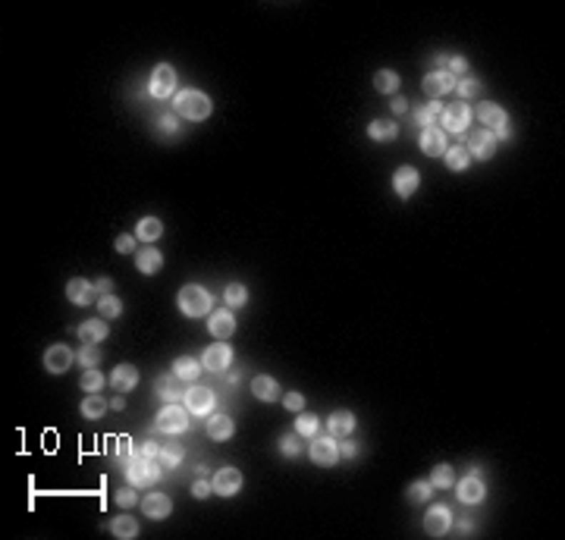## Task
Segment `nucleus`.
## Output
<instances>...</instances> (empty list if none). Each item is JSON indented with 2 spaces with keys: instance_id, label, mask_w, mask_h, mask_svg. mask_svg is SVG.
<instances>
[{
  "instance_id": "obj_39",
  "label": "nucleus",
  "mask_w": 565,
  "mask_h": 540,
  "mask_svg": "<svg viewBox=\"0 0 565 540\" xmlns=\"http://www.w3.org/2000/svg\"><path fill=\"white\" fill-rule=\"evenodd\" d=\"M98 314L104 317V321H116V317L123 314V301H119L114 292H110V296H98Z\"/></svg>"
},
{
  "instance_id": "obj_45",
  "label": "nucleus",
  "mask_w": 565,
  "mask_h": 540,
  "mask_svg": "<svg viewBox=\"0 0 565 540\" xmlns=\"http://www.w3.org/2000/svg\"><path fill=\"white\" fill-rule=\"evenodd\" d=\"M280 452H283V456H289V459L301 456V436L299 434H283L280 436Z\"/></svg>"
},
{
  "instance_id": "obj_41",
  "label": "nucleus",
  "mask_w": 565,
  "mask_h": 540,
  "mask_svg": "<svg viewBox=\"0 0 565 540\" xmlns=\"http://www.w3.org/2000/svg\"><path fill=\"white\" fill-rule=\"evenodd\" d=\"M456 91L461 94V101H471L484 91V82L474 79V76H461V79H456Z\"/></svg>"
},
{
  "instance_id": "obj_31",
  "label": "nucleus",
  "mask_w": 565,
  "mask_h": 540,
  "mask_svg": "<svg viewBox=\"0 0 565 540\" xmlns=\"http://www.w3.org/2000/svg\"><path fill=\"white\" fill-rule=\"evenodd\" d=\"M110 534L119 537V540H135L141 534V528H139V521H135L132 515H116V519L110 521Z\"/></svg>"
},
{
  "instance_id": "obj_14",
  "label": "nucleus",
  "mask_w": 565,
  "mask_h": 540,
  "mask_svg": "<svg viewBox=\"0 0 565 540\" xmlns=\"http://www.w3.org/2000/svg\"><path fill=\"white\" fill-rule=\"evenodd\" d=\"M456 487V494H459V503H465V506H477V503H484L487 499V484H484L477 474L471 471V474H465L459 484H452Z\"/></svg>"
},
{
  "instance_id": "obj_44",
  "label": "nucleus",
  "mask_w": 565,
  "mask_h": 540,
  "mask_svg": "<svg viewBox=\"0 0 565 540\" xmlns=\"http://www.w3.org/2000/svg\"><path fill=\"white\" fill-rule=\"evenodd\" d=\"M76 361L82 364V371H85V368H98V364H101V349L82 343V349L76 352Z\"/></svg>"
},
{
  "instance_id": "obj_23",
  "label": "nucleus",
  "mask_w": 565,
  "mask_h": 540,
  "mask_svg": "<svg viewBox=\"0 0 565 540\" xmlns=\"http://www.w3.org/2000/svg\"><path fill=\"white\" fill-rule=\"evenodd\" d=\"M94 296H98V289H94V283L85 280V276H73V280L66 283V299L73 301V305H79V308L91 305Z\"/></svg>"
},
{
  "instance_id": "obj_38",
  "label": "nucleus",
  "mask_w": 565,
  "mask_h": 540,
  "mask_svg": "<svg viewBox=\"0 0 565 540\" xmlns=\"http://www.w3.org/2000/svg\"><path fill=\"white\" fill-rule=\"evenodd\" d=\"M79 386H82L85 396H94V393L104 390L107 380H104V374H101L98 368H85V371H82V380H79Z\"/></svg>"
},
{
  "instance_id": "obj_21",
  "label": "nucleus",
  "mask_w": 565,
  "mask_h": 540,
  "mask_svg": "<svg viewBox=\"0 0 565 540\" xmlns=\"http://www.w3.org/2000/svg\"><path fill=\"white\" fill-rule=\"evenodd\" d=\"M139 380H141V374H139V368L135 364H116L114 371H110V386H114L116 393H132L135 386H139Z\"/></svg>"
},
{
  "instance_id": "obj_11",
  "label": "nucleus",
  "mask_w": 565,
  "mask_h": 540,
  "mask_svg": "<svg viewBox=\"0 0 565 540\" xmlns=\"http://www.w3.org/2000/svg\"><path fill=\"white\" fill-rule=\"evenodd\" d=\"M73 361H76V352L69 346H63V343L47 346V352H44V371L47 374H66V371L73 368Z\"/></svg>"
},
{
  "instance_id": "obj_20",
  "label": "nucleus",
  "mask_w": 565,
  "mask_h": 540,
  "mask_svg": "<svg viewBox=\"0 0 565 540\" xmlns=\"http://www.w3.org/2000/svg\"><path fill=\"white\" fill-rule=\"evenodd\" d=\"M214 494L217 496H236L239 490H242V471L239 468H233V465H226V468H220L217 474H214Z\"/></svg>"
},
{
  "instance_id": "obj_49",
  "label": "nucleus",
  "mask_w": 565,
  "mask_h": 540,
  "mask_svg": "<svg viewBox=\"0 0 565 540\" xmlns=\"http://www.w3.org/2000/svg\"><path fill=\"white\" fill-rule=\"evenodd\" d=\"M283 405H286L289 411H296V415H299V411H305V396L292 390V393H286V396H283Z\"/></svg>"
},
{
  "instance_id": "obj_25",
  "label": "nucleus",
  "mask_w": 565,
  "mask_h": 540,
  "mask_svg": "<svg viewBox=\"0 0 565 540\" xmlns=\"http://www.w3.org/2000/svg\"><path fill=\"white\" fill-rule=\"evenodd\" d=\"M182 384H186V380H179V377L170 371V374L157 377L154 393L161 396V399H166V402H182V399H186V390H182Z\"/></svg>"
},
{
  "instance_id": "obj_26",
  "label": "nucleus",
  "mask_w": 565,
  "mask_h": 540,
  "mask_svg": "<svg viewBox=\"0 0 565 540\" xmlns=\"http://www.w3.org/2000/svg\"><path fill=\"white\" fill-rule=\"evenodd\" d=\"M251 393L258 396L261 402H276V399H283V390H280V384H276L270 374H258L251 380Z\"/></svg>"
},
{
  "instance_id": "obj_4",
  "label": "nucleus",
  "mask_w": 565,
  "mask_h": 540,
  "mask_svg": "<svg viewBox=\"0 0 565 540\" xmlns=\"http://www.w3.org/2000/svg\"><path fill=\"white\" fill-rule=\"evenodd\" d=\"M474 116L481 120V129H490L496 135V141H506L512 129H509V114L499 104H493V101H484L481 107L474 110Z\"/></svg>"
},
{
  "instance_id": "obj_33",
  "label": "nucleus",
  "mask_w": 565,
  "mask_h": 540,
  "mask_svg": "<svg viewBox=\"0 0 565 540\" xmlns=\"http://www.w3.org/2000/svg\"><path fill=\"white\" fill-rule=\"evenodd\" d=\"M368 135L374 141H393L399 135V123L396 120H371L368 123Z\"/></svg>"
},
{
  "instance_id": "obj_42",
  "label": "nucleus",
  "mask_w": 565,
  "mask_h": 540,
  "mask_svg": "<svg viewBox=\"0 0 565 540\" xmlns=\"http://www.w3.org/2000/svg\"><path fill=\"white\" fill-rule=\"evenodd\" d=\"M224 301H226V308H242L245 301H249V289H245V283H229L224 289Z\"/></svg>"
},
{
  "instance_id": "obj_9",
  "label": "nucleus",
  "mask_w": 565,
  "mask_h": 540,
  "mask_svg": "<svg viewBox=\"0 0 565 540\" xmlns=\"http://www.w3.org/2000/svg\"><path fill=\"white\" fill-rule=\"evenodd\" d=\"M461 145L468 148V154H471V161L477 157V161H490L493 154H496V135H493L490 129H474V132H468L465 135V141Z\"/></svg>"
},
{
  "instance_id": "obj_57",
  "label": "nucleus",
  "mask_w": 565,
  "mask_h": 540,
  "mask_svg": "<svg viewBox=\"0 0 565 540\" xmlns=\"http://www.w3.org/2000/svg\"><path fill=\"white\" fill-rule=\"evenodd\" d=\"M110 409H114V411H123V409H126V399H123V396H114V399H110Z\"/></svg>"
},
{
  "instance_id": "obj_55",
  "label": "nucleus",
  "mask_w": 565,
  "mask_h": 540,
  "mask_svg": "<svg viewBox=\"0 0 565 540\" xmlns=\"http://www.w3.org/2000/svg\"><path fill=\"white\" fill-rule=\"evenodd\" d=\"M141 456H148V459H157V456H161V446H157V443L154 440H148V443H141Z\"/></svg>"
},
{
  "instance_id": "obj_3",
  "label": "nucleus",
  "mask_w": 565,
  "mask_h": 540,
  "mask_svg": "<svg viewBox=\"0 0 565 540\" xmlns=\"http://www.w3.org/2000/svg\"><path fill=\"white\" fill-rule=\"evenodd\" d=\"M164 474V465L157 459H148V456H132L126 459V478H129L132 487H151L157 478Z\"/></svg>"
},
{
  "instance_id": "obj_16",
  "label": "nucleus",
  "mask_w": 565,
  "mask_h": 540,
  "mask_svg": "<svg viewBox=\"0 0 565 540\" xmlns=\"http://www.w3.org/2000/svg\"><path fill=\"white\" fill-rule=\"evenodd\" d=\"M421 154L424 157H443L449 148V135L440 129V126H427V129H421Z\"/></svg>"
},
{
  "instance_id": "obj_37",
  "label": "nucleus",
  "mask_w": 565,
  "mask_h": 540,
  "mask_svg": "<svg viewBox=\"0 0 565 540\" xmlns=\"http://www.w3.org/2000/svg\"><path fill=\"white\" fill-rule=\"evenodd\" d=\"M434 484V490H449L452 484H456V468H452L449 462H440V465H434V471H431V478H427Z\"/></svg>"
},
{
  "instance_id": "obj_15",
  "label": "nucleus",
  "mask_w": 565,
  "mask_h": 540,
  "mask_svg": "<svg viewBox=\"0 0 565 540\" xmlns=\"http://www.w3.org/2000/svg\"><path fill=\"white\" fill-rule=\"evenodd\" d=\"M421 89H424L427 101H440V94L456 91V76H449L446 69H434V73H427V76H424Z\"/></svg>"
},
{
  "instance_id": "obj_5",
  "label": "nucleus",
  "mask_w": 565,
  "mask_h": 540,
  "mask_svg": "<svg viewBox=\"0 0 565 540\" xmlns=\"http://www.w3.org/2000/svg\"><path fill=\"white\" fill-rule=\"evenodd\" d=\"M474 120V110L468 101H456V104H443V114H440V129L443 132H456V135H465L468 126Z\"/></svg>"
},
{
  "instance_id": "obj_46",
  "label": "nucleus",
  "mask_w": 565,
  "mask_h": 540,
  "mask_svg": "<svg viewBox=\"0 0 565 540\" xmlns=\"http://www.w3.org/2000/svg\"><path fill=\"white\" fill-rule=\"evenodd\" d=\"M157 462L164 465V471H170V468H176L182 462V449L179 446H161V456H157Z\"/></svg>"
},
{
  "instance_id": "obj_48",
  "label": "nucleus",
  "mask_w": 565,
  "mask_h": 540,
  "mask_svg": "<svg viewBox=\"0 0 565 540\" xmlns=\"http://www.w3.org/2000/svg\"><path fill=\"white\" fill-rule=\"evenodd\" d=\"M135 242H139V239H135V236H129V233H119V236H116V242H114V249L119 251V255H132V251H135Z\"/></svg>"
},
{
  "instance_id": "obj_18",
  "label": "nucleus",
  "mask_w": 565,
  "mask_h": 540,
  "mask_svg": "<svg viewBox=\"0 0 565 540\" xmlns=\"http://www.w3.org/2000/svg\"><path fill=\"white\" fill-rule=\"evenodd\" d=\"M141 512L154 521H164V519L173 515V499L166 494H161V490H151V494L141 496Z\"/></svg>"
},
{
  "instance_id": "obj_24",
  "label": "nucleus",
  "mask_w": 565,
  "mask_h": 540,
  "mask_svg": "<svg viewBox=\"0 0 565 540\" xmlns=\"http://www.w3.org/2000/svg\"><path fill=\"white\" fill-rule=\"evenodd\" d=\"M135 267H139V274H145V276L161 274V267H164L161 249H157V245H145V249H139V251H135Z\"/></svg>"
},
{
  "instance_id": "obj_52",
  "label": "nucleus",
  "mask_w": 565,
  "mask_h": 540,
  "mask_svg": "<svg viewBox=\"0 0 565 540\" xmlns=\"http://www.w3.org/2000/svg\"><path fill=\"white\" fill-rule=\"evenodd\" d=\"M446 73H449V76H456V79H459V76H465V73H468V60H465V57H449Z\"/></svg>"
},
{
  "instance_id": "obj_34",
  "label": "nucleus",
  "mask_w": 565,
  "mask_h": 540,
  "mask_svg": "<svg viewBox=\"0 0 565 540\" xmlns=\"http://www.w3.org/2000/svg\"><path fill=\"white\" fill-rule=\"evenodd\" d=\"M399 85H402V79H399L396 69H377V73H374V89H377L380 94H396Z\"/></svg>"
},
{
  "instance_id": "obj_54",
  "label": "nucleus",
  "mask_w": 565,
  "mask_h": 540,
  "mask_svg": "<svg viewBox=\"0 0 565 540\" xmlns=\"http://www.w3.org/2000/svg\"><path fill=\"white\" fill-rule=\"evenodd\" d=\"M94 289H98V296H110V292H114V280H110V276H98V280H94Z\"/></svg>"
},
{
  "instance_id": "obj_22",
  "label": "nucleus",
  "mask_w": 565,
  "mask_h": 540,
  "mask_svg": "<svg viewBox=\"0 0 565 540\" xmlns=\"http://www.w3.org/2000/svg\"><path fill=\"white\" fill-rule=\"evenodd\" d=\"M233 434H236V421L229 415H224V411H211L208 415V436L211 440L226 443V440H233Z\"/></svg>"
},
{
  "instance_id": "obj_1",
  "label": "nucleus",
  "mask_w": 565,
  "mask_h": 540,
  "mask_svg": "<svg viewBox=\"0 0 565 540\" xmlns=\"http://www.w3.org/2000/svg\"><path fill=\"white\" fill-rule=\"evenodd\" d=\"M173 114L182 116V120H189V123H201L214 114V101L198 89H182V91L173 94Z\"/></svg>"
},
{
  "instance_id": "obj_29",
  "label": "nucleus",
  "mask_w": 565,
  "mask_h": 540,
  "mask_svg": "<svg viewBox=\"0 0 565 540\" xmlns=\"http://www.w3.org/2000/svg\"><path fill=\"white\" fill-rule=\"evenodd\" d=\"M355 424H358V421H355V415L349 409H339V411H333V415L327 418V431L333 436H349L355 431Z\"/></svg>"
},
{
  "instance_id": "obj_7",
  "label": "nucleus",
  "mask_w": 565,
  "mask_h": 540,
  "mask_svg": "<svg viewBox=\"0 0 565 540\" xmlns=\"http://www.w3.org/2000/svg\"><path fill=\"white\" fill-rule=\"evenodd\" d=\"M157 431L176 436L182 431H189V409H182L179 402H166L161 411H157Z\"/></svg>"
},
{
  "instance_id": "obj_58",
  "label": "nucleus",
  "mask_w": 565,
  "mask_h": 540,
  "mask_svg": "<svg viewBox=\"0 0 565 540\" xmlns=\"http://www.w3.org/2000/svg\"><path fill=\"white\" fill-rule=\"evenodd\" d=\"M471 521H474V519H461V534H471V531H474Z\"/></svg>"
},
{
  "instance_id": "obj_19",
  "label": "nucleus",
  "mask_w": 565,
  "mask_h": 540,
  "mask_svg": "<svg viewBox=\"0 0 565 540\" xmlns=\"http://www.w3.org/2000/svg\"><path fill=\"white\" fill-rule=\"evenodd\" d=\"M418 189H421V173L411 164H405V166H399V170L393 173V192L399 195V198L409 201V198L415 195Z\"/></svg>"
},
{
  "instance_id": "obj_8",
  "label": "nucleus",
  "mask_w": 565,
  "mask_h": 540,
  "mask_svg": "<svg viewBox=\"0 0 565 540\" xmlns=\"http://www.w3.org/2000/svg\"><path fill=\"white\" fill-rule=\"evenodd\" d=\"M308 456H311V462L314 465H321V468H333L339 462V443H336V436L333 434H327V436H311V446H308Z\"/></svg>"
},
{
  "instance_id": "obj_27",
  "label": "nucleus",
  "mask_w": 565,
  "mask_h": 540,
  "mask_svg": "<svg viewBox=\"0 0 565 540\" xmlns=\"http://www.w3.org/2000/svg\"><path fill=\"white\" fill-rule=\"evenodd\" d=\"M79 339H82L85 346H98L107 339V321L104 317H94V321H82V327L76 330Z\"/></svg>"
},
{
  "instance_id": "obj_2",
  "label": "nucleus",
  "mask_w": 565,
  "mask_h": 540,
  "mask_svg": "<svg viewBox=\"0 0 565 540\" xmlns=\"http://www.w3.org/2000/svg\"><path fill=\"white\" fill-rule=\"evenodd\" d=\"M176 308L186 317H208L214 311V296L204 289V286L186 283L179 289V296H176Z\"/></svg>"
},
{
  "instance_id": "obj_30",
  "label": "nucleus",
  "mask_w": 565,
  "mask_h": 540,
  "mask_svg": "<svg viewBox=\"0 0 565 540\" xmlns=\"http://www.w3.org/2000/svg\"><path fill=\"white\" fill-rule=\"evenodd\" d=\"M161 236H164V220H157V217H141L139 226H135V239L145 245H154Z\"/></svg>"
},
{
  "instance_id": "obj_17",
  "label": "nucleus",
  "mask_w": 565,
  "mask_h": 540,
  "mask_svg": "<svg viewBox=\"0 0 565 540\" xmlns=\"http://www.w3.org/2000/svg\"><path fill=\"white\" fill-rule=\"evenodd\" d=\"M208 333L214 339H229L236 333V314H233V308H217V311H211L208 314Z\"/></svg>"
},
{
  "instance_id": "obj_6",
  "label": "nucleus",
  "mask_w": 565,
  "mask_h": 540,
  "mask_svg": "<svg viewBox=\"0 0 565 540\" xmlns=\"http://www.w3.org/2000/svg\"><path fill=\"white\" fill-rule=\"evenodd\" d=\"M148 94H151V98H157V101L173 98V94H176V69H173L170 63H157V66L151 69Z\"/></svg>"
},
{
  "instance_id": "obj_32",
  "label": "nucleus",
  "mask_w": 565,
  "mask_h": 540,
  "mask_svg": "<svg viewBox=\"0 0 565 540\" xmlns=\"http://www.w3.org/2000/svg\"><path fill=\"white\" fill-rule=\"evenodd\" d=\"M443 161H446V166H449L452 173H465L468 164H471V154H468V148L459 141V145H449V148H446Z\"/></svg>"
},
{
  "instance_id": "obj_36",
  "label": "nucleus",
  "mask_w": 565,
  "mask_h": 540,
  "mask_svg": "<svg viewBox=\"0 0 565 540\" xmlns=\"http://www.w3.org/2000/svg\"><path fill=\"white\" fill-rule=\"evenodd\" d=\"M107 399L101 393H94V396H85L82 399V418H89V421H101L107 415Z\"/></svg>"
},
{
  "instance_id": "obj_40",
  "label": "nucleus",
  "mask_w": 565,
  "mask_h": 540,
  "mask_svg": "<svg viewBox=\"0 0 565 540\" xmlns=\"http://www.w3.org/2000/svg\"><path fill=\"white\" fill-rule=\"evenodd\" d=\"M317 431H321V418H317L314 411H299V418H296V434H299V436H317Z\"/></svg>"
},
{
  "instance_id": "obj_53",
  "label": "nucleus",
  "mask_w": 565,
  "mask_h": 540,
  "mask_svg": "<svg viewBox=\"0 0 565 540\" xmlns=\"http://www.w3.org/2000/svg\"><path fill=\"white\" fill-rule=\"evenodd\" d=\"M339 456L342 459H355L358 456V443L355 440H342L339 443Z\"/></svg>"
},
{
  "instance_id": "obj_13",
  "label": "nucleus",
  "mask_w": 565,
  "mask_h": 540,
  "mask_svg": "<svg viewBox=\"0 0 565 540\" xmlns=\"http://www.w3.org/2000/svg\"><path fill=\"white\" fill-rule=\"evenodd\" d=\"M229 364H233V349L224 346L220 339L214 346L204 349V355H201V368L204 371H211V374H224V371H229Z\"/></svg>"
},
{
  "instance_id": "obj_56",
  "label": "nucleus",
  "mask_w": 565,
  "mask_h": 540,
  "mask_svg": "<svg viewBox=\"0 0 565 540\" xmlns=\"http://www.w3.org/2000/svg\"><path fill=\"white\" fill-rule=\"evenodd\" d=\"M389 110H393V116H402L405 110H409V104H405V98H393V104H389Z\"/></svg>"
},
{
  "instance_id": "obj_12",
  "label": "nucleus",
  "mask_w": 565,
  "mask_h": 540,
  "mask_svg": "<svg viewBox=\"0 0 565 540\" xmlns=\"http://www.w3.org/2000/svg\"><path fill=\"white\" fill-rule=\"evenodd\" d=\"M452 509L449 506H443V503H434L431 509L424 512V531L431 537H443V534H449V528H452Z\"/></svg>"
},
{
  "instance_id": "obj_47",
  "label": "nucleus",
  "mask_w": 565,
  "mask_h": 540,
  "mask_svg": "<svg viewBox=\"0 0 565 540\" xmlns=\"http://www.w3.org/2000/svg\"><path fill=\"white\" fill-rule=\"evenodd\" d=\"M135 503H139V494H135L132 484H129V487H123V490H116V506H119V509H132Z\"/></svg>"
},
{
  "instance_id": "obj_50",
  "label": "nucleus",
  "mask_w": 565,
  "mask_h": 540,
  "mask_svg": "<svg viewBox=\"0 0 565 540\" xmlns=\"http://www.w3.org/2000/svg\"><path fill=\"white\" fill-rule=\"evenodd\" d=\"M214 494V484L208 481V478H198L195 484H192V496L195 499H208Z\"/></svg>"
},
{
  "instance_id": "obj_10",
  "label": "nucleus",
  "mask_w": 565,
  "mask_h": 540,
  "mask_svg": "<svg viewBox=\"0 0 565 540\" xmlns=\"http://www.w3.org/2000/svg\"><path fill=\"white\" fill-rule=\"evenodd\" d=\"M186 409H189V415H201V418H208L211 411H214V405H217V396H214V390H208V386H201V384H189V390H186Z\"/></svg>"
},
{
  "instance_id": "obj_28",
  "label": "nucleus",
  "mask_w": 565,
  "mask_h": 540,
  "mask_svg": "<svg viewBox=\"0 0 565 540\" xmlns=\"http://www.w3.org/2000/svg\"><path fill=\"white\" fill-rule=\"evenodd\" d=\"M173 374H176L179 380H186V384H195L198 374H201V359H192V355H179L176 361H173Z\"/></svg>"
},
{
  "instance_id": "obj_59",
  "label": "nucleus",
  "mask_w": 565,
  "mask_h": 540,
  "mask_svg": "<svg viewBox=\"0 0 565 540\" xmlns=\"http://www.w3.org/2000/svg\"><path fill=\"white\" fill-rule=\"evenodd\" d=\"M434 63H436V66H440V69H446L449 57H446V54H436V57H434Z\"/></svg>"
},
{
  "instance_id": "obj_35",
  "label": "nucleus",
  "mask_w": 565,
  "mask_h": 540,
  "mask_svg": "<svg viewBox=\"0 0 565 540\" xmlns=\"http://www.w3.org/2000/svg\"><path fill=\"white\" fill-rule=\"evenodd\" d=\"M440 114H443V101H427V104L415 107V123L421 129H427V126H436Z\"/></svg>"
},
{
  "instance_id": "obj_43",
  "label": "nucleus",
  "mask_w": 565,
  "mask_h": 540,
  "mask_svg": "<svg viewBox=\"0 0 565 540\" xmlns=\"http://www.w3.org/2000/svg\"><path fill=\"white\" fill-rule=\"evenodd\" d=\"M405 496H409L411 503H427V499L434 496V484L431 481H411L409 490H405Z\"/></svg>"
},
{
  "instance_id": "obj_51",
  "label": "nucleus",
  "mask_w": 565,
  "mask_h": 540,
  "mask_svg": "<svg viewBox=\"0 0 565 540\" xmlns=\"http://www.w3.org/2000/svg\"><path fill=\"white\" fill-rule=\"evenodd\" d=\"M157 129H161L164 135H173L179 129V120H176V114H164L161 120H157Z\"/></svg>"
}]
</instances>
